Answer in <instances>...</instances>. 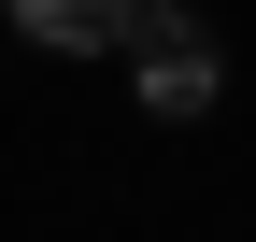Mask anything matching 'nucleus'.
<instances>
[{"label":"nucleus","instance_id":"obj_1","mask_svg":"<svg viewBox=\"0 0 256 242\" xmlns=\"http://www.w3.org/2000/svg\"><path fill=\"white\" fill-rule=\"evenodd\" d=\"M128 86H142V114H171V128H185V114L228 100V57H214V28H200V14H156L142 43H128Z\"/></svg>","mask_w":256,"mask_h":242},{"label":"nucleus","instance_id":"obj_2","mask_svg":"<svg viewBox=\"0 0 256 242\" xmlns=\"http://www.w3.org/2000/svg\"><path fill=\"white\" fill-rule=\"evenodd\" d=\"M0 14H14L28 43H57V57H128L156 28V0H0Z\"/></svg>","mask_w":256,"mask_h":242},{"label":"nucleus","instance_id":"obj_3","mask_svg":"<svg viewBox=\"0 0 256 242\" xmlns=\"http://www.w3.org/2000/svg\"><path fill=\"white\" fill-rule=\"evenodd\" d=\"M156 14H200V0H156Z\"/></svg>","mask_w":256,"mask_h":242}]
</instances>
